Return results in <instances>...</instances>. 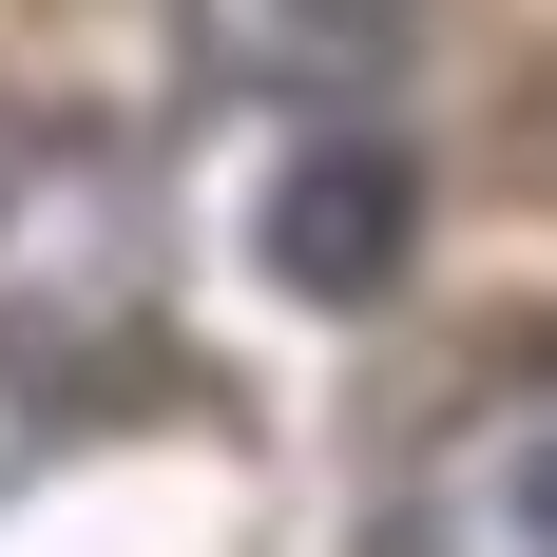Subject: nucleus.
I'll return each mask as SVG.
<instances>
[{"label":"nucleus","mask_w":557,"mask_h":557,"mask_svg":"<svg viewBox=\"0 0 557 557\" xmlns=\"http://www.w3.org/2000/svg\"><path fill=\"white\" fill-rule=\"evenodd\" d=\"M423 0H173V39H193V77L250 115H366L385 97V58Z\"/></svg>","instance_id":"20e7f679"},{"label":"nucleus","mask_w":557,"mask_h":557,"mask_svg":"<svg viewBox=\"0 0 557 557\" xmlns=\"http://www.w3.org/2000/svg\"><path fill=\"white\" fill-rule=\"evenodd\" d=\"M404 231H423V173H404L366 115H308V154L270 173V288L288 308H385Z\"/></svg>","instance_id":"7ed1b4c3"},{"label":"nucleus","mask_w":557,"mask_h":557,"mask_svg":"<svg viewBox=\"0 0 557 557\" xmlns=\"http://www.w3.org/2000/svg\"><path fill=\"white\" fill-rule=\"evenodd\" d=\"M385 557H557V346L500 366L443 443L404 461V539Z\"/></svg>","instance_id":"f03ea898"},{"label":"nucleus","mask_w":557,"mask_h":557,"mask_svg":"<svg viewBox=\"0 0 557 557\" xmlns=\"http://www.w3.org/2000/svg\"><path fill=\"white\" fill-rule=\"evenodd\" d=\"M154 288H173V193L135 135L97 115H39L20 154H0V385H115L135 346H154Z\"/></svg>","instance_id":"f257e3e1"}]
</instances>
